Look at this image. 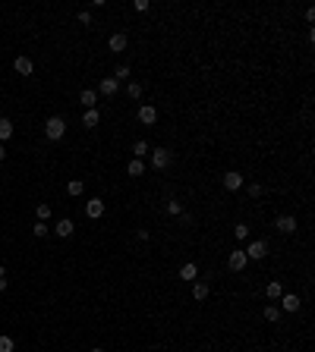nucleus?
<instances>
[{
    "label": "nucleus",
    "instance_id": "a211bd4d",
    "mask_svg": "<svg viewBox=\"0 0 315 352\" xmlns=\"http://www.w3.org/2000/svg\"><path fill=\"white\" fill-rule=\"evenodd\" d=\"M117 88H120V82H117L114 76H110V79H104V82H101V94H104V98H114V94H117Z\"/></svg>",
    "mask_w": 315,
    "mask_h": 352
},
{
    "label": "nucleus",
    "instance_id": "f3484780",
    "mask_svg": "<svg viewBox=\"0 0 315 352\" xmlns=\"http://www.w3.org/2000/svg\"><path fill=\"white\" fill-rule=\"evenodd\" d=\"M98 123H101V114H98V107H95V110H85V117H82V126H85V129H95Z\"/></svg>",
    "mask_w": 315,
    "mask_h": 352
},
{
    "label": "nucleus",
    "instance_id": "39448f33",
    "mask_svg": "<svg viewBox=\"0 0 315 352\" xmlns=\"http://www.w3.org/2000/svg\"><path fill=\"white\" fill-rule=\"evenodd\" d=\"M274 227H277V233L290 236V233H296V217L293 214H280V217L274 220Z\"/></svg>",
    "mask_w": 315,
    "mask_h": 352
},
{
    "label": "nucleus",
    "instance_id": "c756f323",
    "mask_svg": "<svg viewBox=\"0 0 315 352\" xmlns=\"http://www.w3.org/2000/svg\"><path fill=\"white\" fill-rule=\"evenodd\" d=\"M13 349H16L13 337H0V352H13Z\"/></svg>",
    "mask_w": 315,
    "mask_h": 352
},
{
    "label": "nucleus",
    "instance_id": "f8f14e48",
    "mask_svg": "<svg viewBox=\"0 0 315 352\" xmlns=\"http://www.w3.org/2000/svg\"><path fill=\"white\" fill-rule=\"evenodd\" d=\"M195 277H199V264H195V261H186L183 268H180V280L195 283Z\"/></svg>",
    "mask_w": 315,
    "mask_h": 352
},
{
    "label": "nucleus",
    "instance_id": "e433bc0d",
    "mask_svg": "<svg viewBox=\"0 0 315 352\" xmlns=\"http://www.w3.org/2000/svg\"><path fill=\"white\" fill-rule=\"evenodd\" d=\"M0 277H6V268H3V264H0Z\"/></svg>",
    "mask_w": 315,
    "mask_h": 352
},
{
    "label": "nucleus",
    "instance_id": "f704fd0d",
    "mask_svg": "<svg viewBox=\"0 0 315 352\" xmlns=\"http://www.w3.org/2000/svg\"><path fill=\"white\" fill-rule=\"evenodd\" d=\"M6 293V277H0V296Z\"/></svg>",
    "mask_w": 315,
    "mask_h": 352
},
{
    "label": "nucleus",
    "instance_id": "412c9836",
    "mask_svg": "<svg viewBox=\"0 0 315 352\" xmlns=\"http://www.w3.org/2000/svg\"><path fill=\"white\" fill-rule=\"evenodd\" d=\"M13 135V119H6V117H0V145H3L6 139Z\"/></svg>",
    "mask_w": 315,
    "mask_h": 352
},
{
    "label": "nucleus",
    "instance_id": "0eeeda50",
    "mask_svg": "<svg viewBox=\"0 0 315 352\" xmlns=\"http://www.w3.org/2000/svg\"><path fill=\"white\" fill-rule=\"evenodd\" d=\"M135 117H139V123H142V126H155V123H158V110L151 107V104H142Z\"/></svg>",
    "mask_w": 315,
    "mask_h": 352
},
{
    "label": "nucleus",
    "instance_id": "f257e3e1",
    "mask_svg": "<svg viewBox=\"0 0 315 352\" xmlns=\"http://www.w3.org/2000/svg\"><path fill=\"white\" fill-rule=\"evenodd\" d=\"M45 135L50 142H60L63 135H66V119L63 117H47L45 119Z\"/></svg>",
    "mask_w": 315,
    "mask_h": 352
},
{
    "label": "nucleus",
    "instance_id": "2eb2a0df",
    "mask_svg": "<svg viewBox=\"0 0 315 352\" xmlns=\"http://www.w3.org/2000/svg\"><path fill=\"white\" fill-rule=\"evenodd\" d=\"M145 154H151V145H148V142H142V139L133 142V157H135V160H145Z\"/></svg>",
    "mask_w": 315,
    "mask_h": 352
},
{
    "label": "nucleus",
    "instance_id": "a878e982",
    "mask_svg": "<svg viewBox=\"0 0 315 352\" xmlns=\"http://www.w3.org/2000/svg\"><path fill=\"white\" fill-rule=\"evenodd\" d=\"M246 192H249V198H262V195H265V186H262V183H249Z\"/></svg>",
    "mask_w": 315,
    "mask_h": 352
},
{
    "label": "nucleus",
    "instance_id": "2f4dec72",
    "mask_svg": "<svg viewBox=\"0 0 315 352\" xmlns=\"http://www.w3.org/2000/svg\"><path fill=\"white\" fill-rule=\"evenodd\" d=\"M133 10H135V13H148V10H151V3H148V0H135Z\"/></svg>",
    "mask_w": 315,
    "mask_h": 352
},
{
    "label": "nucleus",
    "instance_id": "20e7f679",
    "mask_svg": "<svg viewBox=\"0 0 315 352\" xmlns=\"http://www.w3.org/2000/svg\"><path fill=\"white\" fill-rule=\"evenodd\" d=\"M243 252H246V258H249V261H262L268 255V242H265V239H255V242H249Z\"/></svg>",
    "mask_w": 315,
    "mask_h": 352
},
{
    "label": "nucleus",
    "instance_id": "9b49d317",
    "mask_svg": "<svg viewBox=\"0 0 315 352\" xmlns=\"http://www.w3.org/2000/svg\"><path fill=\"white\" fill-rule=\"evenodd\" d=\"M300 296H293V293H287V296H280V312H300Z\"/></svg>",
    "mask_w": 315,
    "mask_h": 352
},
{
    "label": "nucleus",
    "instance_id": "7c9ffc66",
    "mask_svg": "<svg viewBox=\"0 0 315 352\" xmlns=\"http://www.w3.org/2000/svg\"><path fill=\"white\" fill-rule=\"evenodd\" d=\"M114 79H117V82H123V79H130V66H126V63H123V66H117V73H114Z\"/></svg>",
    "mask_w": 315,
    "mask_h": 352
},
{
    "label": "nucleus",
    "instance_id": "72a5a7b5",
    "mask_svg": "<svg viewBox=\"0 0 315 352\" xmlns=\"http://www.w3.org/2000/svg\"><path fill=\"white\" fill-rule=\"evenodd\" d=\"M135 236H139V239H142V242H148V236H151V233H148V230H145V227H142V230H135Z\"/></svg>",
    "mask_w": 315,
    "mask_h": 352
},
{
    "label": "nucleus",
    "instance_id": "9d476101",
    "mask_svg": "<svg viewBox=\"0 0 315 352\" xmlns=\"http://www.w3.org/2000/svg\"><path fill=\"white\" fill-rule=\"evenodd\" d=\"M13 70L19 73V76H32V73H35V63H32L29 57H16L13 60Z\"/></svg>",
    "mask_w": 315,
    "mask_h": 352
},
{
    "label": "nucleus",
    "instance_id": "1a4fd4ad",
    "mask_svg": "<svg viewBox=\"0 0 315 352\" xmlns=\"http://www.w3.org/2000/svg\"><path fill=\"white\" fill-rule=\"evenodd\" d=\"M54 233L60 236V239H70V236L76 233V223H73L70 217H63V220H57V223H54Z\"/></svg>",
    "mask_w": 315,
    "mask_h": 352
},
{
    "label": "nucleus",
    "instance_id": "423d86ee",
    "mask_svg": "<svg viewBox=\"0 0 315 352\" xmlns=\"http://www.w3.org/2000/svg\"><path fill=\"white\" fill-rule=\"evenodd\" d=\"M246 261H249V258H246L243 248H233V252L227 255V268H230V271H246Z\"/></svg>",
    "mask_w": 315,
    "mask_h": 352
},
{
    "label": "nucleus",
    "instance_id": "393cba45",
    "mask_svg": "<svg viewBox=\"0 0 315 352\" xmlns=\"http://www.w3.org/2000/svg\"><path fill=\"white\" fill-rule=\"evenodd\" d=\"M142 91H145V88H142V82H130V85H126V94H130L133 101H139Z\"/></svg>",
    "mask_w": 315,
    "mask_h": 352
},
{
    "label": "nucleus",
    "instance_id": "6ab92c4d",
    "mask_svg": "<svg viewBox=\"0 0 315 352\" xmlns=\"http://www.w3.org/2000/svg\"><path fill=\"white\" fill-rule=\"evenodd\" d=\"M265 296L271 299V302H277V299H280V296H284V286H280V283H277V280H271V283H268V286H265Z\"/></svg>",
    "mask_w": 315,
    "mask_h": 352
},
{
    "label": "nucleus",
    "instance_id": "aec40b11",
    "mask_svg": "<svg viewBox=\"0 0 315 352\" xmlns=\"http://www.w3.org/2000/svg\"><path fill=\"white\" fill-rule=\"evenodd\" d=\"M262 314H265V321H268V324H277V321H280V308H277L274 302H268Z\"/></svg>",
    "mask_w": 315,
    "mask_h": 352
},
{
    "label": "nucleus",
    "instance_id": "f03ea898",
    "mask_svg": "<svg viewBox=\"0 0 315 352\" xmlns=\"http://www.w3.org/2000/svg\"><path fill=\"white\" fill-rule=\"evenodd\" d=\"M174 164V151L170 148H151V167L155 170H167Z\"/></svg>",
    "mask_w": 315,
    "mask_h": 352
},
{
    "label": "nucleus",
    "instance_id": "c9c22d12",
    "mask_svg": "<svg viewBox=\"0 0 315 352\" xmlns=\"http://www.w3.org/2000/svg\"><path fill=\"white\" fill-rule=\"evenodd\" d=\"M0 160H6V148H3V145H0Z\"/></svg>",
    "mask_w": 315,
    "mask_h": 352
},
{
    "label": "nucleus",
    "instance_id": "6e6552de",
    "mask_svg": "<svg viewBox=\"0 0 315 352\" xmlns=\"http://www.w3.org/2000/svg\"><path fill=\"white\" fill-rule=\"evenodd\" d=\"M104 208H107V204L101 201V198H91V201H85V217H91V220L104 217Z\"/></svg>",
    "mask_w": 315,
    "mask_h": 352
},
{
    "label": "nucleus",
    "instance_id": "cd10ccee",
    "mask_svg": "<svg viewBox=\"0 0 315 352\" xmlns=\"http://www.w3.org/2000/svg\"><path fill=\"white\" fill-rule=\"evenodd\" d=\"M35 214H38V220H45V223H47V220H50V204H45V201H41L38 208H35Z\"/></svg>",
    "mask_w": 315,
    "mask_h": 352
},
{
    "label": "nucleus",
    "instance_id": "5701e85b",
    "mask_svg": "<svg viewBox=\"0 0 315 352\" xmlns=\"http://www.w3.org/2000/svg\"><path fill=\"white\" fill-rule=\"evenodd\" d=\"M66 192H70L73 198H79V195L85 192V183H82V179H70V183H66Z\"/></svg>",
    "mask_w": 315,
    "mask_h": 352
},
{
    "label": "nucleus",
    "instance_id": "ddd939ff",
    "mask_svg": "<svg viewBox=\"0 0 315 352\" xmlns=\"http://www.w3.org/2000/svg\"><path fill=\"white\" fill-rule=\"evenodd\" d=\"M79 104H82L85 110H95V104H98V94L91 91V88H85V91L79 94Z\"/></svg>",
    "mask_w": 315,
    "mask_h": 352
},
{
    "label": "nucleus",
    "instance_id": "7ed1b4c3",
    "mask_svg": "<svg viewBox=\"0 0 315 352\" xmlns=\"http://www.w3.org/2000/svg\"><path fill=\"white\" fill-rule=\"evenodd\" d=\"M243 183H246V176L240 173V170H227V173L221 176V186H224L227 192H236V189H243Z\"/></svg>",
    "mask_w": 315,
    "mask_h": 352
},
{
    "label": "nucleus",
    "instance_id": "473e14b6",
    "mask_svg": "<svg viewBox=\"0 0 315 352\" xmlns=\"http://www.w3.org/2000/svg\"><path fill=\"white\" fill-rule=\"evenodd\" d=\"M79 25H91V13H89V10L79 13Z\"/></svg>",
    "mask_w": 315,
    "mask_h": 352
},
{
    "label": "nucleus",
    "instance_id": "dca6fc26",
    "mask_svg": "<svg viewBox=\"0 0 315 352\" xmlns=\"http://www.w3.org/2000/svg\"><path fill=\"white\" fill-rule=\"evenodd\" d=\"M208 293H211V289H208V283H199V280L192 283V299H195V302H205Z\"/></svg>",
    "mask_w": 315,
    "mask_h": 352
},
{
    "label": "nucleus",
    "instance_id": "b1692460",
    "mask_svg": "<svg viewBox=\"0 0 315 352\" xmlns=\"http://www.w3.org/2000/svg\"><path fill=\"white\" fill-rule=\"evenodd\" d=\"M164 211L170 214V217H180V214H183V201H177V198H167Z\"/></svg>",
    "mask_w": 315,
    "mask_h": 352
},
{
    "label": "nucleus",
    "instance_id": "c85d7f7f",
    "mask_svg": "<svg viewBox=\"0 0 315 352\" xmlns=\"http://www.w3.org/2000/svg\"><path fill=\"white\" fill-rule=\"evenodd\" d=\"M233 236H236V239H240V242H243V239L249 236V227H246V223H236V227H233Z\"/></svg>",
    "mask_w": 315,
    "mask_h": 352
},
{
    "label": "nucleus",
    "instance_id": "bb28decb",
    "mask_svg": "<svg viewBox=\"0 0 315 352\" xmlns=\"http://www.w3.org/2000/svg\"><path fill=\"white\" fill-rule=\"evenodd\" d=\"M47 233H50V227H47V223H45V220H38V223H35V227H32V236H38V239H45Z\"/></svg>",
    "mask_w": 315,
    "mask_h": 352
},
{
    "label": "nucleus",
    "instance_id": "4c0bfd02",
    "mask_svg": "<svg viewBox=\"0 0 315 352\" xmlns=\"http://www.w3.org/2000/svg\"><path fill=\"white\" fill-rule=\"evenodd\" d=\"M89 352H104V349H98V346H95V349H89Z\"/></svg>",
    "mask_w": 315,
    "mask_h": 352
},
{
    "label": "nucleus",
    "instance_id": "4468645a",
    "mask_svg": "<svg viewBox=\"0 0 315 352\" xmlns=\"http://www.w3.org/2000/svg\"><path fill=\"white\" fill-rule=\"evenodd\" d=\"M126 44H130V41H126V35H123V32L110 35V41H107V47H110V50H117V54H120V50H126Z\"/></svg>",
    "mask_w": 315,
    "mask_h": 352
},
{
    "label": "nucleus",
    "instance_id": "4be33fe9",
    "mask_svg": "<svg viewBox=\"0 0 315 352\" xmlns=\"http://www.w3.org/2000/svg\"><path fill=\"white\" fill-rule=\"evenodd\" d=\"M126 173L130 176H145V160H130V167H126Z\"/></svg>",
    "mask_w": 315,
    "mask_h": 352
}]
</instances>
